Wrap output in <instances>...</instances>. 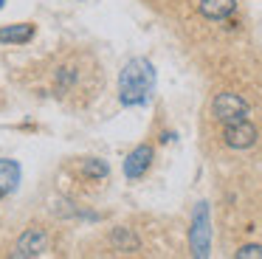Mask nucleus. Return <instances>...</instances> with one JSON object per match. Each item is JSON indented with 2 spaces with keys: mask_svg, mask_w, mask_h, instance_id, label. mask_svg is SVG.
Masks as SVG:
<instances>
[{
  "mask_svg": "<svg viewBox=\"0 0 262 259\" xmlns=\"http://www.w3.org/2000/svg\"><path fill=\"white\" fill-rule=\"evenodd\" d=\"M152 88H155V68L149 59H130L124 65L119 76V99L121 104L127 107H136V104H147L149 96H152Z\"/></svg>",
  "mask_w": 262,
  "mask_h": 259,
  "instance_id": "obj_1",
  "label": "nucleus"
},
{
  "mask_svg": "<svg viewBox=\"0 0 262 259\" xmlns=\"http://www.w3.org/2000/svg\"><path fill=\"white\" fill-rule=\"evenodd\" d=\"M211 113H214L217 121L223 124H234V121H243L248 116V101L237 93H220L211 104Z\"/></svg>",
  "mask_w": 262,
  "mask_h": 259,
  "instance_id": "obj_2",
  "label": "nucleus"
},
{
  "mask_svg": "<svg viewBox=\"0 0 262 259\" xmlns=\"http://www.w3.org/2000/svg\"><path fill=\"white\" fill-rule=\"evenodd\" d=\"M256 127L248 121V118H243V121H234V124H226V133H223V138H226V144L231 146V149H248V146L256 144Z\"/></svg>",
  "mask_w": 262,
  "mask_h": 259,
  "instance_id": "obj_3",
  "label": "nucleus"
},
{
  "mask_svg": "<svg viewBox=\"0 0 262 259\" xmlns=\"http://www.w3.org/2000/svg\"><path fill=\"white\" fill-rule=\"evenodd\" d=\"M209 206L200 203L198 211H194V223H192V253L198 256H206L209 253Z\"/></svg>",
  "mask_w": 262,
  "mask_h": 259,
  "instance_id": "obj_4",
  "label": "nucleus"
},
{
  "mask_svg": "<svg viewBox=\"0 0 262 259\" xmlns=\"http://www.w3.org/2000/svg\"><path fill=\"white\" fill-rule=\"evenodd\" d=\"M48 248V236L42 228H29L23 236L17 240V248H14V256H40Z\"/></svg>",
  "mask_w": 262,
  "mask_h": 259,
  "instance_id": "obj_5",
  "label": "nucleus"
},
{
  "mask_svg": "<svg viewBox=\"0 0 262 259\" xmlns=\"http://www.w3.org/2000/svg\"><path fill=\"white\" fill-rule=\"evenodd\" d=\"M149 163H152V149H149L147 144H141V146H136V149L127 155V161H124V175L136 180V178H141V175L149 169Z\"/></svg>",
  "mask_w": 262,
  "mask_h": 259,
  "instance_id": "obj_6",
  "label": "nucleus"
},
{
  "mask_svg": "<svg viewBox=\"0 0 262 259\" xmlns=\"http://www.w3.org/2000/svg\"><path fill=\"white\" fill-rule=\"evenodd\" d=\"M237 0H200V14L209 20H226L228 14H234Z\"/></svg>",
  "mask_w": 262,
  "mask_h": 259,
  "instance_id": "obj_7",
  "label": "nucleus"
},
{
  "mask_svg": "<svg viewBox=\"0 0 262 259\" xmlns=\"http://www.w3.org/2000/svg\"><path fill=\"white\" fill-rule=\"evenodd\" d=\"M34 37V26L31 23H17V26L0 28V42H29Z\"/></svg>",
  "mask_w": 262,
  "mask_h": 259,
  "instance_id": "obj_8",
  "label": "nucleus"
},
{
  "mask_svg": "<svg viewBox=\"0 0 262 259\" xmlns=\"http://www.w3.org/2000/svg\"><path fill=\"white\" fill-rule=\"evenodd\" d=\"M20 183V166L9 158H0V189L3 191H14Z\"/></svg>",
  "mask_w": 262,
  "mask_h": 259,
  "instance_id": "obj_9",
  "label": "nucleus"
},
{
  "mask_svg": "<svg viewBox=\"0 0 262 259\" xmlns=\"http://www.w3.org/2000/svg\"><path fill=\"white\" fill-rule=\"evenodd\" d=\"M113 248L133 253V251H138V236L133 234L130 228H116L113 231Z\"/></svg>",
  "mask_w": 262,
  "mask_h": 259,
  "instance_id": "obj_10",
  "label": "nucleus"
},
{
  "mask_svg": "<svg viewBox=\"0 0 262 259\" xmlns=\"http://www.w3.org/2000/svg\"><path fill=\"white\" fill-rule=\"evenodd\" d=\"M107 172H110V166L104 161H99V158H88L82 163V175H88V178H104Z\"/></svg>",
  "mask_w": 262,
  "mask_h": 259,
  "instance_id": "obj_11",
  "label": "nucleus"
},
{
  "mask_svg": "<svg viewBox=\"0 0 262 259\" xmlns=\"http://www.w3.org/2000/svg\"><path fill=\"white\" fill-rule=\"evenodd\" d=\"M237 256L239 259H259L262 256V245H245V248L237 251Z\"/></svg>",
  "mask_w": 262,
  "mask_h": 259,
  "instance_id": "obj_12",
  "label": "nucleus"
},
{
  "mask_svg": "<svg viewBox=\"0 0 262 259\" xmlns=\"http://www.w3.org/2000/svg\"><path fill=\"white\" fill-rule=\"evenodd\" d=\"M3 3H6V0H0V9H3Z\"/></svg>",
  "mask_w": 262,
  "mask_h": 259,
  "instance_id": "obj_13",
  "label": "nucleus"
}]
</instances>
